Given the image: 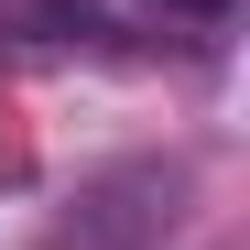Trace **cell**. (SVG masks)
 Listing matches in <instances>:
<instances>
[{
    "mask_svg": "<svg viewBox=\"0 0 250 250\" xmlns=\"http://www.w3.org/2000/svg\"><path fill=\"white\" fill-rule=\"evenodd\" d=\"M163 11H196V22H218V11H229V0H163Z\"/></svg>",
    "mask_w": 250,
    "mask_h": 250,
    "instance_id": "6da1fadb",
    "label": "cell"
}]
</instances>
